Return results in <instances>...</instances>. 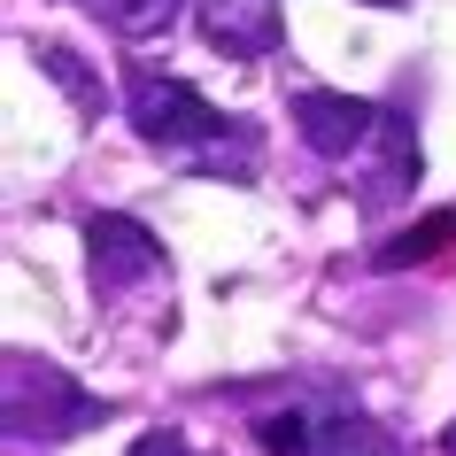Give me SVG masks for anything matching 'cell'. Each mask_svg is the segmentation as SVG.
Wrapping results in <instances>:
<instances>
[{"instance_id": "obj_6", "label": "cell", "mask_w": 456, "mask_h": 456, "mask_svg": "<svg viewBox=\"0 0 456 456\" xmlns=\"http://www.w3.org/2000/svg\"><path fill=\"white\" fill-rule=\"evenodd\" d=\"M178 8H186V0H94V16L117 31V39H155V31L178 24Z\"/></svg>"}, {"instance_id": "obj_11", "label": "cell", "mask_w": 456, "mask_h": 456, "mask_svg": "<svg viewBox=\"0 0 456 456\" xmlns=\"http://www.w3.org/2000/svg\"><path fill=\"white\" fill-rule=\"evenodd\" d=\"M371 8H403V0H371Z\"/></svg>"}, {"instance_id": "obj_10", "label": "cell", "mask_w": 456, "mask_h": 456, "mask_svg": "<svg viewBox=\"0 0 456 456\" xmlns=\"http://www.w3.org/2000/svg\"><path fill=\"white\" fill-rule=\"evenodd\" d=\"M132 456H193V449L178 441V433H140V441H132Z\"/></svg>"}, {"instance_id": "obj_12", "label": "cell", "mask_w": 456, "mask_h": 456, "mask_svg": "<svg viewBox=\"0 0 456 456\" xmlns=\"http://www.w3.org/2000/svg\"><path fill=\"white\" fill-rule=\"evenodd\" d=\"M441 441H449V449H456V426H449V433H441Z\"/></svg>"}, {"instance_id": "obj_9", "label": "cell", "mask_w": 456, "mask_h": 456, "mask_svg": "<svg viewBox=\"0 0 456 456\" xmlns=\"http://www.w3.org/2000/svg\"><path fill=\"white\" fill-rule=\"evenodd\" d=\"M256 449L264 456H317V433L302 410H271V418H256Z\"/></svg>"}, {"instance_id": "obj_2", "label": "cell", "mask_w": 456, "mask_h": 456, "mask_svg": "<svg viewBox=\"0 0 456 456\" xmlns=\"http://www.w3.org/2000/svg\"><path fill=\"white\" fill-rule=\"evenodd\" d=\"M294 132L310 155H356L363 140H379V109L356 94H333V86H310V94H294Z\"/></svg>"}, {"instance_id": "obj_8", "label": "cell", "mask_w": 456, "mask_h": 456, "mask_svg": "<svg viewBox=\"0 0 456 456\" xmlns=\"http://www.w3.org/2000/svg\"><path fill=\"white\" fill-rule=\"evenodd\" d=\"M317 456H403V449H395L371 418H333V426L317 433Z\"/></svg>"}, {"instance_id": "obj_4", "label": "cell", "mask_w": 456, "mask_h": 456, "mask_svg": "<svg viewBox=\"0 0 456 456\" xmlns=\"http://www.w3.org/2000/svg\"><path fill=\"white\" fill-rule=\"evenodd\" d=\"M201 31H209V47L256 62V54H279L287 16H279V0H201Z\"/></svg>"}, {"instance_id": "obj_5", "label": "cell", "mask_w": 456, "mask_h": 456, "mask_svg": "<svg viewBox=\"0 0 456 456\" xmlns=\"http://www.w3.org/2000/svg\"><path fill=\"white\" fill-rule=\"evenodd\" d=\"M449 240H456V209H433L426 224H403V232H395V240H387L379 256H371V264H379V271H403V264H433V256H441Z\"/></svg>"}, {"instance_id": "obj_1", "label": "cell", "mask_w": 456, "mask_h": 456, "mask_svg": "<svg viewBox=\"0 0 456 456\" xmlns=\"http://www.w3.org/2000/svg\"><path fill=\"white\" fill-rule=\"evenodd\" d=\"M124 109L140 124V140H155V147H209L224 132V117H216L209 101L193 94L186 77H163V70H132Z\"/></svg>"}, {"instance_id": "obj_3", "label": "cell", "mask_w": 456, "mask_h": 456, "mask_svg": "<svg viewBox=\"0 0 456 456\" xmlns=\"http://www.w3.org/2000/svg\"><path fill=\"white\" fill-rule=\"evenodd\" d=\"M86 256H94V279H101V287H140V279L163 271L155 232H147L140 216H117V209L86 216Z\"/></svg>"}, {"instance_id": "obj_7", "label": "cell", "mask_w": 456, "mask_h": 456, "mask_svg": "<svg viewBox=\"0 0 456 456\" xmlns=\"http://www.w3.org/2000/svg\"><path fill=\"white\" fill-rule=\"evenodd\" d=\"M39 70H47L54 86H62V94H70L77 109H86V117H101V101H109V94H101V77L86 70V62H77L70 47H39Z\"/></svg>"}]
</instances>
